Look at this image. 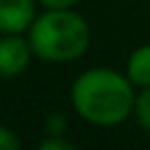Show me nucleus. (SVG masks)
Wrapping results in <instances>:
<instances>
[{
  "instance_id": "1",
  "label": "nucleus",
  "mask_w": 150,
  "mask_h": 150,
  "mask_svg": "<svg viewBox=\"0 0 150 150\" xmlns=\"http://www.w3.org/2000/svg\"><path fill=\"white\" fill-rule=\"evenodd\" d=\"M70 103L75 112L98 127L122 124L136 105L134 82L127 73L110 68H91L77 75L70 89Z\"/></svg>"
},
{
  "instance_id": "2",
  "label": "nucleus",
  "mask_w": 150,
  "mask_h": 150,
  "mask_svg": "<svg viewBox=\"0 0 150 150\" xmlns=\"http://www.w3.org/2000/svg\"><path fill=\"white\" fill-rule=\"evenodd\" d=\"M28 40L38 59L49 63H70L87 52L89 26L70 7L49 9L35 16L28 28Z\"/></svg>"
},
{
  "instance_id": "3",
  "label": "nucleus",
  "mask_w": 150,
  "mask_h": 150,
  "mask_svg": "<svg viewBox=\"0 0 150 150\" xmlns=\"http://www.w3.org/2000/svg\"><path fill=\"white\" fill-rule=\"evenodd\" d=\"M33 54L35 52L30 47V40L19 38V33H9L0 42V73H2V77L9 80V77L21 75L28 68Z\"/></svg>"
},
{
  "instance_id": "4",
  "label": "nucleus",
  "mask_w": 150,
  "mask_h": 150,
  "mask_svg": "<svg viewBox=\"0 0 150 150\" xmlns=\"http://www.w3.org/2000/svg\"><path fill=\"white\" fill-rule=\"evenodd\" d=\"M35 21V0H0V28L5 35L28 30Z\"/></svg>"
},
{
  "instance_id": "5",
  "label": "nucleus",
  "mask_w": 150,
  "mask_h": 150,
  "mask_svg": "<svg viewBox=\"0 0 150 150\" xmlns=\"http://www.w3.org/2000/svg\"><path fill=\"white\" fill-rule=\"evenodd\" d=\"M127 77L136 87H150V45L131 52L127 61Z\"/></svg>"
},
{
  "instance_id": "6",
  "label": "nucleus",
  "mask_w": 150,
  "mask_h": 150,
  "mask_svg": "<svg viewBox=\"0 0 150 150\" xmlns=\"http://www.w3.org/2000/svg\"><path fill=\"white\" fill-rule=\"evenodd\" d=\"M134 115H136L138 124H141L145 131H150V87H143V91L136 94Z\"/></svg>"
},
{
  "instance_id": "7",
  "label": "nucleus",
  "mask_w": 150,
  "mask_h": 150,
  "mask_svg": "<svg viewBox=\"0 0 150 150\" xmlns=\"http://www.w3.org/2000/svg\"><path fill=\"white\" fill-rule=\"evenodd\" d=\"M21 143H19V138L12 134V129H7V127H2L0 129V148L2 150H16Z\"/></svg>"
},
{
  "instance_id": "8",
  "label": "nucleus",
  "mask_w": 150,
  "mask_h": 150,
  "mask_svg": "<svg viewBox=\"0 0 150 150\" xmlns=\"http://www.w3.org/2000/svg\"><path fill=\"white\" fill-rule=\"evenodd\" d=\"M40 148H42V150H56V148H63V150H70L73 145H70L68 141H63L61 136H52V138H47V141H42V143H40Z\"/></svg>"
},
{
  "instance_id": "9",
  "label": "nucleus",
  "mask_w": 150,
  "mask_h": 150,
  "mask_svg": "<svg viewBox=\"0 0 150 150\" xmlns=\"http://www.w3.org/2000/svg\"><path fill=\"white\" fill-rule=\"evenodd\" d=\"M47 9H66V7H73L77 0H40Z\"/></svg>"
}]
</instances>
